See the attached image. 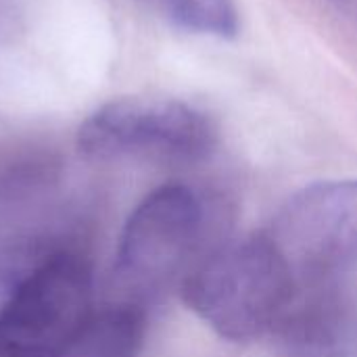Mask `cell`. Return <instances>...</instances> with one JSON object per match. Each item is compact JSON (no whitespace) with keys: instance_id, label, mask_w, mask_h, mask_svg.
Here are the masks:
<instances>
[{"instance_id":"6da1fadb","label":"cell","mask_w":357,"mask_h":357,"mask_svg":"<svg viewBox=\"0 0 357 357\" xmlns=\"http://www.w3.org/2000/svg\"><path fill=\"white\" fill-rule=\"evenodd\" d=\"M180 293L188 310L232 343L274 333L301 295L264 232L211 245L184 278Z\"/></svg>"},{"instance_id":"7a4b0ae2","label":"cell","mask_w":357,"mask_h":357,"mask_svg":"<svg viewBox=\"0 0 357 357\" xmlns=\"http://www.w3.org/2000/svg\"><path fill=\"white\" fill-rule=\"evenodd\" d=\"M209 211L186 184H163L130 213L115 255V278L130 303L159 299L207 253Z\"/></svg>"},{"instance_id":"9c48e42d","label":"cell","mask_w":357,"mask_h":357,"mask_svg":"<svg viewBox=\"0 0 357 357\" xmlns=\"http://www.w3.org/2000/svg\"><path fill=\"white\" fill-rule=\"evenodd\" d=\"M44 255L36 245H8L0 249V314L10 305Z\"/></svg>"},{"instance_id":"ba28073f","label":"cell","mask_w":357,"mask_h":357,"mask_svg":"<svg viewBox=\"0 0 357 357\" xmlns=\"http://www.w3.org/2000/svg\"><path fill=\"white\" fill-rule=\"evenodd\" d=\"M167 23L199 36L232 38L238 33L234 0H142Z\"/></svg>"},{"instance_id":"5b68a950","label":"cell","mask_w":357,"mask_h":357,"mask_svg":"<svg viewBox=\"0 0 357 357\" xmlns=\"http://www.w3.org/2000/svg\"><path fill=\"white\" fill-rule=\"evenodd\" d=\"M92 316V272L73 251L46 253L0 314V357H61Z\"/></svg>"},{"instance_id":"277c9868","label":"cell","mask_w":357,"mask_h":357,"mask_svg":"<svg viewBox=\"0 0 357 357\" xmlns=\"http://www.w3.org/2000/svg\"><path fill=\"white\" fill-rule=\"evenodd\" d=\"M215 140L213 121L174 98H115L98 107L77 130V149L90 159L192 163L205 159Z\"/></svg>"},{"instance_id":"8992f818","label":"cell","mask_w":357,"mask_h":357,"mask_svg":"<svg viewBox=\"0 0 357 357\" xmlns=\"http://www.w3.org/2000/svg\"><path fill=\"white\" fill-rule=\"evenodd\" d=\"M274 335L280 357H357V299L337 284L303 291Z\"/></svg>"},{"instance_id":"52a82bcc","label":"cell","mask_w":357,"mask_h":357,"mask_svg":"<svg viewBox=\"0 0 357 357\" xmlns=\"http://www.w3.org/2000/svg\"><path fill=\"white\" fill-rule=\"evenodd\" d=\"M146 335V314L138 303L92 312L61 357H138Z\"/></svg>"},{"instance_id":"3957f363","label":"cell","mask_w":357,"mask_h":357,"mask_svg":"<svg viewBox=\"0 0 357 357\" xmlns=\"http://www.w3.org/2000/svg\"><path fill=\"white\" fill-rule=\"evenodd\" d=\"M264 234L301 293L337 284L357 266V180L318 182L297 190Z\"/></svg>"}]
</instances>
